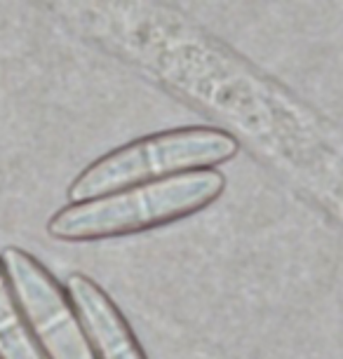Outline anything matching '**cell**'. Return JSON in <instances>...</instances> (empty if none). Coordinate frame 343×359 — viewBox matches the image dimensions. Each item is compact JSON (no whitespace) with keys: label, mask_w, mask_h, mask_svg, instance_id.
I'll return each mask as SVG.
<instances>
[{"label":"cell","mask_w":343,"mask_h":359,"mask_svg":"<svg viewBox=\"0 0 343 359\" xmlns=\"http://www.w3.org/2000/svg\"><path fill=\"white\" fill-rule=\"evenodd\" d=\"M224 191L226 176L217 169L184 172L97 200L71 202L47 221V235L59 242H94L146 233L200 214Z\"/></svg>","instance_id":"1"},{"label":"cell","mask_w":343,"mask_h":359,"mask_svg":"<svg viewBox=\"0 0 343 359\" xmlns=\"http://www.w3.org/2000/svg\"><path fill=\"white\" fill-rule=\"evenodd\" d=\"M238 141L217 127H181L134 139L102 155L69 186L71 202H87L184 172L214 169L238 155Z\"/></svg>","instance_id":"2"},{"label":"cell","mask_w":343,"mask_h":359,"mask_svg":"<svg viewBox=\"0 0 343 359\" xmlns=\"http://www.w3.org/2000/svg\"><path fill=\"white\" fill-rule=\"evenodd\" d=\"M66 294L76 310L97 359H149L113 298L83 273L66 280Z\"/></svg>","instance_id":"4"},{"label":"cell","mask_w":343,"mask_h":359,"mask_svg":"<svg viewBox=\"0 0 343 359\" xmlns=\"http://www.w3.org/2000/svg\"><path fill=\"white\" fill-rule=\"evenodd\" d=\"M0 359H47L38 348L0 263Z\"/></svg>","instance_id":"5"},{"label":"cell","mask_w":343,"mask_h":359,"mask_svg":"<svg viewBox=\"0 0 343 359\" xmlns=\"http://www.w3.org/2000/svg\"><path fill=\"white\" fill-rule=\"evenodd\" d=\"M0 263L17 306L47 359H97L69 294L36 256L8 247L0 254Z\"/></svg>","instance_id":"3"}]
</instances>
